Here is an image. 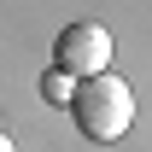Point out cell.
<instances>
[{
	"label": "cell",
	"instance_id": "cell-1",
	"mask_svg": "<svg viewBox=\"0 0 152 152\" xmlns=\"http://www.w3.org/2000/svg\"><path fill=\"white\" fill-rule=\"evenodd\" d=\"M76 129L88 134V140H123L134 123V88L123 82V76H88V82H76Z\"/></svg>",
	"mask_w": 152,
	"mask_h": 152
},
{
	"label": "cell",
	"instance_id": "cell-2",
	"mask_svg": "<svg viewBox=\"0 0 152 152\" xmlns=\"http://www.w3.org/2000/svg\"><path fill=\"white\" fill-rule=\"evenodd\" d=\"M53 70L76 76V82L105 76V70H111V29H105V23H94V18L64 23V29H58V41H53Z\"/></svg>",
	"mask_w": 152,
	"mask_h": 152
},
{
	"label": "cell",
	"instance_id": "cell-4",
	"mask_svg": "<svg viewBox=\"0 0 152 152\" xmlns=\"http://www.w3.org/2000/svg\"><path fill=\"white\" fill-rule=\"evenodd\" d=\"M0 152H18V146H12V140H6V134H0Z\"/></svg>",
	"mask_w": 152,
	"mask_h": 152
},
{
	"label": "cell",
	"instance_id": "cell-3",
	"mask_svg": "<svg viewBox=\"0 0 152 152\" xmlns=\"http://www.w3.org/2000/svg\"><path fill=\"white\" fill-rule=\"evenodd\" d=\"M41 94H47V105H70V99H76V76L47 70V76H41Z\"/></svg>",
	"mask_w": 152,
	"mask_h": 152
}]
</instances>
